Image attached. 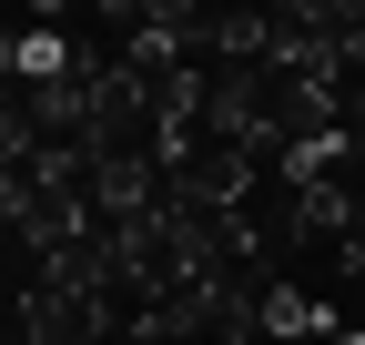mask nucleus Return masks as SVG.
I'll use <instances>...</instances> for the list:
<instances>
[{"label":"nucleus","instance_id":"1","mask_svg":"<svg viewBox=\"0 0 365 345\" xmlns=\"http://www.w3.org/2000/svg\"><path fill=\"white\" fill-rule=\"evenodd\" d=\"M314 335H335V315L294 274H264V345H314Z\"/></svg>","mask_w":365,"mask_h":345},{"label":"nucleus","instance_id":"2","mask_svg":"<svg viewBox=\"0 0 365 345\" xmlns=\"http://www.w3.org/2000/svg\"><path fill=\"white\" fill-rule=\"evenodd\" d=\"M314 345H365V335H355V325H335V335H314Z\"/></svg>","mask_w":365,"mask_h":345}]
</instances>
